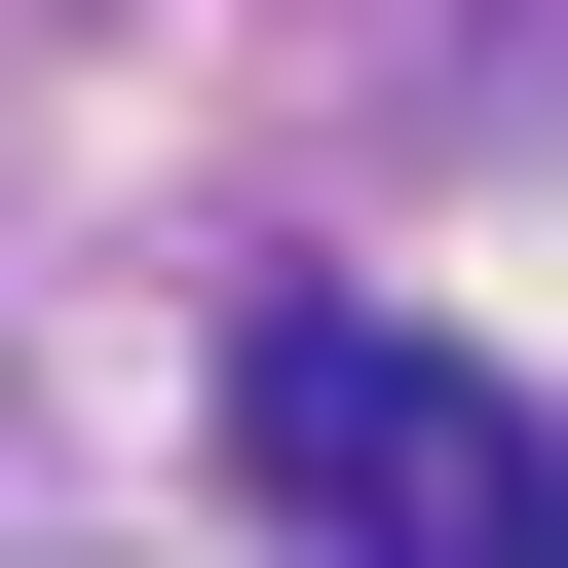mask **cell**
<instances>
[{
  "label": "cell",
  "instance_id": "6da1fadb",
  "mask_svg": "<svg viewBox=\"0 0 568 568\" xmlns=\"http://www.w3.org/2000/svg\"><path fill=\"white\" fill-rule=\"evenodd\" d=\"M227 455H265V530H342V568H568V417H493L379 304H265L227 342Z\"/></svg>",
  "mask_w": 568,
  "mask_h": 568
}]
</instances>
